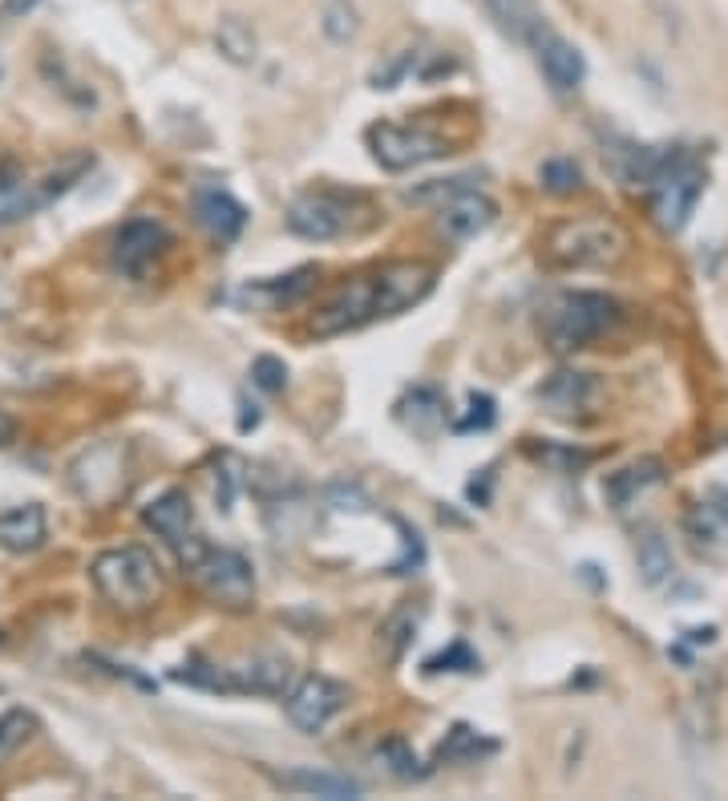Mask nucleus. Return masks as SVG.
I'll return each instance as SVG.
<instances>
[{
	"mask_svg": "<svg viewBox=\"0 0 728 801\" xmlns=\"http://www.w3.org/2000/svg\"><path fill=\"white\" fill-rule=\"evenodd\" d=\"M547 260L559 268H579V271H603L627 260L632 251V236L623 231V223L607 219V215H583V219H563L554 223L542 239Z\"/></svg>",
	"mask_w": 728,
	"mask_h": 801,
	"instance_id": "nucleus-1",
	"label": "nucleus"
},
{
	"mask_svg": "<svg viewBox=\"0 0 728 801\" xmlns=\"http://www.w3.org/2000/svg\"><path fill=\"white\" fill-rule=\"evenodd\" d=\"M97 595L118 612H146L163 595V566L146 547H114L102 551L90 566Z\"/></svg>",
	"mask_w": 728,
	"mask_h": 801,
	"instance_id": "nucleus-2",
	"label": "nucleus"
},
{
	"mask_svg": "<svg viewBox=\"0 0 728 801\" xmlns=\"http://www.w3.org/2000/svg\"><path fill=\"white\" fill-rule=\"evenodd\" d=\"M620 324V304L603 292H563L542 316V336L554 353H579Z\"/></svg>",
	"mask_w": 728,
	"mask_h": 801,
	"instance_id": "nucleus-3",
	"label": "nucleus"
},
{
	"mask_svg": "<svg viewBox=\"0 0 728 801\" xmlns=\"http://www.w3.org/2000/svg\"><path fill=\"white\" fill-rule=\"evenodd\" d=\"M373 320H385V300H381V280L376 271L368 275H356L344 292H336L324 308L312 312L308 320V332L329 341V336H344V332H356Z\"/></svg>",
	"mask_w": 728,
	"mask_h": 801,
	"instance_id": "nucleus-4",
	"label": "nucleus"
},
{
	"mask_svg": "<svg viewBox=\"0 0 728 801\" xmlns=\"http://www.w3.org/2000/svg\"><path fill=\"white\" fill-rule=\"evenodd\" d=\"M353 195H336V190H304L288 202L283 211V223L288 231L300 239H312V243H329V239H341L344 231H353Z\"/></svg>",
	"mask_w": 728,
	"mask_h": 801,
	"instance_id": "nucleus-5",
	"label": "nucleus"
},
{
	"mask_svg": "<svg viewBox=\"0 0 728 801\" xmlns=\"http://www.w3.org/2000/svg\"><path fill=\"white\" fill-rule=\"evenodd\" d=\"M126 446L122 441H97L70 466V486L73 495L90 502V507H106L126 490Z\"/></svg>",
	"mask_w": 728,
	"mask_h": 801,
	"instance_id": "nucleus-6",
	"label": "nucleus"
},
{
	"mask_svg": "<svg viewBox=\"0 0 728 801\" xmlns=\"http://www.w3.org/2000/svg\"><path fill=\"white\" fill-rule=\"evenodd\" d=\"M368 150L385 170H413L422 163H434L441 154H449V142L437 138L425 126H401V122H376L368 126Z\"/></svg>",
	"mask_w": 728,
	"mask_h": 801,
	"instance_id": "nucleus-7",
	"label": "nucleus"
},
{
	"mask_svg": "<svg viewBox=\"0 0 728 801\" xmlns=\"http://www.w3.org/2000/svg\"><path fill=\"white\" fill-rule=\"evenodd\" d=\"M190 571L199 575V583L211 591L215 600L231 603V607H243L251 595H256V571L239 551H227V547H202L199 559H190Z\"/></svg>",
	"mask_w": 728,
	"mask_h": 801,
	"instance_id": "nucleus-8",
	"label": "nucleus"
},
{
	"mask_svg": "<svg viewBox=\"0 0 728 801\" xmlns=\"http://www.w3.org/2000/svg\"><path fill=\"white\" fill-rule=\"evenodd\" d=\"M700 195H705V170L688 158V163L676 166L664 183L652 187V215H656V223L664 227V231H672V236L684 231L696 211V202H700Z\"/></svg>",
	"mask_w": 728,
	"mask_h": 801,
	"instance_id": "nucleus-9",
	"label": "nucleus"
},
{
	"mask_svg": "<svg viewBox=\"0 0 728 801\" xmlns=\"http://www.w3.org/2000/svg\"><path fill=\"white\" fill-rule=\"evenodd\" d=\"M527 41L534 45V53H539L542 77L551 82L554 94H575L579 85H583V77H587V61H583V53H579L566 37L554 33L547 21H534Z\"/></svg>",
	"mask_w": 728,
	"mask_h": 801,
	"instance_id": "nucleus-10",
	"label": "nucleus"
},
{
	"mask_svg": "<svg viewBox=\"0 0 728 801\" xmlns=\"http://www.w3.org/2000/svg\"><path fill=\"white\" fill-rule=\"evenodd\" d=\"M349 700V688L329 676H308L288 693V720L300 732H320Z\"/></svg>",
	"mask_w": 728,
	"mask_h": 801,
	"instance_id": "nucleus-11",
	"label": "nucleus"
},
{
	"mask_svg": "<svg viewBox=\"0 0 728 801\" xmlns=\"http://www.w3.org/2000/svg\"><path fill=\"white\" fill-rule=\"evenodd\" d=\"M684 534L708 563H728V490H713L684 514Z\"/></svg>",
	"mask_w": 728,
	"mask_h": 801,
	"instance_id": "nucleus-12",
	"label": "nucleus"
},
{
	"mask_svg": "<svg viewBox=\"0 0 728 801\" xmlns=\"http://www.w3.org/2000/svg\"><path fill=\"white\" fill-rule=\"evenodd\" d=\"M166 248H170V231L158 219H129L114 236V263L138 280L150 271V263L163 260Z\"/></svg>",
	"mask_w": 728,
	"mask_h": 801,
	"instance_id": "nucleus-13",
	"label": "nucleus"
},
{
	"mask_svg": "<svg viewBox=\"0 0 728 801\" xmlns=\"http://www.w3.org/2000/svg\"><path fill=\"white\" fill-rule=\"evenodd\" d=\"M434 275L437 271L422 260H401V263H385V268H376L381 300H385V316H401L405 308L422 304L425 295L434 292Z\"/></svg>",
	"mask_w": 728,
	"mask_h": 801,
	"instance_id": "nucleus-14",
	"label": "nucleus"
},
{
	"mask_svg": "<svg viewBox=\"0 0 728 801\" xmlns=\"http://www.w3.org/2000/svg\"><path fill=\"white\" fill-rule=\"evenodd\" d=\"M231 693L251 696H288L295 688V664L288 656H251V660L227 668Z\"/></svg>",
	"mask_w": 728,
	"mask_h": 801,
	"instance_id": "nucleus-15",
	"label": "nucleus"
},
{
	"mask_svg": "<svg viewBox=\"0 0 728 801\" xmlns=\"http://www.w3.org/2000/svg\"><path fill=\"white\" fill-rule=\"evenodd\" d=\"M493 219H498V202L486 199L482 190H461V195H454V199L441 202L437 227H441V236L446 239L466 243V239L482 236Z\"/></svg>",
	"mask_w": 728,
	"mask_h": 801,
	"instance_id": "nucleus-16",
	"label": "nucleus"
},
{
	"mask_svg": "<svg viewBox=\"0 0 728 801\" xmlns=\"http://www.w3.org/2000/svg\"><path fill=\"white\" fill-rule=\"evenodd\" d=\"M600 381L595 373H579V368H559L547 385H539V400L554 417H575L600 400Z\"/></svg>",
	"mask_w": 728,
	"mask_h": 801,
	"instance_id": "nucleus-17",
	"label": "nucleus"
},
{
	"mask_svg": "<svg viewBox=\"0 0 728 801\" xmlns=\"http://www.w3.org/2000/svg\"><path fill=\"white\" fill-rule=\"evenodd\" d=\"M142 522L150 527L158 539H166L170 547H187L190 539H195V507H190L187 490H166L163 498H154L150 507L142 510Z\"/></svg>",
	"mask_w": 728,
	"mask_h": 801,
	"instance_id": "nucleus-18",
	"label": "nucleus"
},
{
	"mask_svg": "<svg viewBox=\"0 0 728 801\" xmlns=\"http://www.w3.org/2000/svg\"><path fill=\"white\" fill-rule=\"evenodd\" d=\"M49 539V519L41 502L0 510V551L9 554H33Z\"/></svg>",
	"mask_w": 728,
	"mask_h": 801,
	"instance_id": "nucleus-19",
	"label": "nucleus"
},
{
	"mask_svg": "<svg viewBox=\"0 0 728 801\" xmlns=\"http://www.w3.org/2000/svg\"><path fill=\"white\" fill-rule=\"evenodd\" d=\"M664 482V461L659 458H639L632 466H623V470L607 474V482H603V498H607V507L615 510H627L639 495H647L652 486Z\"/></svg>",
	"mask_w": 728,
	"mask_h": 801,
	"instance_id": "nucleus-20",
	"label": "nucleus"
},
{
	"mask_svg": "<svg viewBox=\"0 0 728 801\" xmlns=\"http://www.w3.org/2000/svg\"><path fill=\"white\" fill-rule=\"evenodd\" d=\"M271 781L280 790L292 793H308V798H361L364 786L353 778H341V773H324V769H283V773H271Z\"/></svg>",
	"mask_w": 728,
	"mask_h": 801,
	"instance_id": "nucleus-21",
	"label": "nucleus"
},
{
	"mask_svg": "<svg viewBox=\"0 0 728 801\" xmlns=\"http://www.w3.org/2000/svg\"><path fill=\"white\" fill-rule=\"evenodd\" d=\"M195 215H199V223L207 227L219 243L239 239L243 236V227H247L243 202H236L227 190H202L199 199H195Z\"/></svg>",
	"mask_w": 728,
	"mask_h": 801,
	"instance_id": "nucleus-22",
	"label": "nucleus"
},
{
	"mask_svg": "<svg viewBox=\"0 0 728 801\" xmlns=\"http://www.w3.org/2000/svg\"><path fill=\"white\" fill-rule=\"evenodd\" d=\"M397 417L409 425L413 434H434V429L446 425V400L429 385H417L397 400Z\"/></svg>",
	"mask_w": 728,
	"mask_h": 801,
	"instance_id": "nucleus-23",
	"label": "nucleus"
},
{
	"mask_svg": "<svg viewBox=\"0 0 728 801\" xmlns=\"http://www.w3.org/2000/svg\"><path fill=\"white\" fill-rule=\"evenodd\" d=\"M676 563H672V547L668 539L659 531H644L635 539V575L644 587H659V583H668Z\"/></svg>",
	"mask_w": 728,
	"mask_h": 801,
	"instance_id": "nucleus-24",
	"label": "nucleus"
},
{
	"mask_svg": "<svg viewBox=\"0 0 728 801\" xmlns=\"http://www.w3.org/2000/svg\"><path fill=\"white\" fill-rule=\"evenodd\" d=\"M215 49L231 65H251L259 58V37L243 17H223V21L215 24Z\"/></svg>",
	"mask_w": 728,
	"mask_h": 801,
	"instance_id": "nucleus-25",
	"label": "nucleus"
},
{
	"mask_svg": "<svg viewBox=\"0 0 728 801\" xmlns=\"http://www.w3.org/2000/svg\"><path fill=\"white\" fill-rule=\"evenodd\" d=\"M493 753V741H486L482 732L470 725H454L446 732V741L437 745L434 766H458V761H478V757Z\"/></svg>",
	"mask_w": 728,
	"mask_h": 801,
	"instance_id": "nucleus-26",
	"label": "nucleus"
},
{
	"mask_svg": "<svg viewBox=\"0 0 728 801\" xmlns=\"http://www.w3.org/2000/svg\"><path fill=\"white\" fill-rule=\"evenodd\" d=\"M316 283V268H300L292 275H283V283H256L247 288V300H268V304H292Z\"/></svg>",
	"mask_w": 728,
	"mask_h": 801,
	"instance_id": "nucleus-27",
	"label": "nucleus"
},
{
	"mask_svg": "<svg viewBox=\"0 0 728 801\" xmlns=\"http://www.w3.org/2000/svg\"><path fill=\"white\" fill-rule=\"evenodd\" d=\"M320 29H324V37H329L332 45H349V41H356V33H361V17H356V9L349 0H329L324 12H320Z\"/></svg>",
	"mask_w": 728,
	"mask_h": 801,
	"instance_id": "nucleus-28",
	"label": "nucleus"
},
{
	"mask_svg": "<svg viewBox=\"0 0 728 801\" xmlns=\"http://www.w3.org/2000/svg\"><path fill=\"white\" fill-rule=\"evenodd\" d=\"M486 9L493 12V21L502 24V33L518 37V41H527L534 21H539L527 0H486Z\"/></svg>",
	"mask_w": 728,
	"mask_h": 801,
	"instance_id": "nucleus-29",
	"label": "nucleus"
},
{
	"mask_svg": "<svg viewBox=\"0 0 728 801\" xmlns=\"http://www.w3.org/2000/svg\"><path fill=\"white\" fill-rule=\"evenodd\" d=\"M33 732H37V717L29 708H9V712H0V761L17 753Z\"/></svg>",
	"mask_w": 728,
	"mask_h": 801,
	"instance_id": "nucleus-30",
	"label": "nucleus"
},
{
	"mask_svg": "<svg viewBox=\"0 0 728 801\" xmlns=\"http://www.w3.org/2000/svg\"><path fill=\"white\" fill-rule=\"evenodd\" d=\"M539 183L542 190H551V195H575V190L583 187V170H579V163H571V158H551V163H542Z\"/></svg>",
	"mask_w": 728,
	"mask_h": 801,
	"instance_id": "nucleus-31",
	"label": "nucleus"
},
{
	"mask_svg": "<svg viewBox=\"0 0 728 801\" xmlns=\"http://www.w3.org/2000/svg\"><path fill=\"white\" fill-rule=\"evenodd\" d=\"M461 190H474V175H454V178H434V183H422V187L405 190L409 202H446Z\"/></svg>",
	"mask_w": 728,
	"mask_h": 801,
	"instance_id": "nucleus-32",
	"label": "nucleus"
},
{
	"mask_svg": "<svg viewBox=\"0 0 728 801\" xmlns=\"http://www.w3.org/2000/svg\"><path fill=\"white\" fill-rule=\"evenodd\" d=\"M376 757H381V761H385V766L393 769L397 778H422V773H425L422 761H417V753H413V749L401 741V737H393V741L381 745V749H376Z\"/></svg>",
	"mask_w": 728,
	"mask_h": 801,
	"instance_id": "nucleus-33",
	"label": "nucleus"
},
{
	"mask_svg": "<svg viewBox=\"0 0 728 801\" xmlns=\"http://www.w3.org/2000/svg\"><path fill=\"white\" fill-rule=\"evenodd\" d=\"M493 417H498V413H493V397H490V393H470V400H466V417H461V422L454 425V429H458V434L490 429Z\"/></svg>",
	"mask_w": 728,
	"mask_h": 801,
	"instance_id": "nucleus-34",
	"label": "nucleus"
},
{
	"mask_svg": "<svg viewBox=\"0 0 728 801\" xmlns=\"http://www.w3.org/2000/svg\"><path fill=\"white\" fill-rule=\"evenodd\" d=\"M251 381H256L263 393H283V385H288V365H283L280 356H256V361H251Z\"/></svg>",
	"mask_w": 728,
	"mask_h": 801,
	"instance_id": "nucleus-35",
	"label": "nucleus"
},
{
	"mask_svg": "<svg viewBox=\"0 0 728 801\" xmlns=\"http://www.w3.org/2000/svg\"><path fill=\"white\" fill-rule=\"evenodd\" d=\"M478 668H482V660H478L466 644H454L449 652H441V656H434V660L425 664V672H478Z\"/></svg>",
	"mask_w": 728,
	"mask_h": 801,
	"instance_id": "nucleus-36",
	"label": "nucleus"
},
{
	"mask_svg": "<svg viewBox=\"0 0 728 801\" xmlns=\"http://www.w3.org/2000/svg\"><path fill=\"white\" fill-rule=\"evenodd\" d=\"M539 461H547V466H554V470H563V474H571V470H579V466H587L591 461V454H579V449H559V446H542V449H530Z\"/></svg>",
	"mask_w": 728,
	"mask_h": 801,
	"instance_id": "nucleus-37",
	"label": "nucleus"
},
{
	"mask_svg": "<svg viewBox=\"0 0 728 801\" xmlns=\"http://www.w3.org/2000/svg\"><path fill=\"white\" fill-rule=\"evenodd\" d=\"M413 61H417V53H413V49H405V53H397V58L388 61L385 70H373V77H368V82H373V90H393V85H397L401 77L413 70Z\"/></svg>",
	"mask_w": 728,
	"mask_h": 801,
	"instance_id": "nucleus-38",
	"label": "nucleus"
},
{
	"mask_svg": "<svg viewBox=\"0 0 728 801\" xmlns=\"http://www.w3.org/2000/svg\"><path fill=\"white\" fill-rule=\"evenodd\" d=\"M17 441V422H12V413L0 409V449L12 446Z\"/></svg>",
	"mask_w": 728,
	"mask_h": 801,
	"instance_id": "nucleus-39",
	"label": "nucleus"
},
{
	"mask_svg": "<svg viewBox=\"0 0 728 801\" xmlns=\"http://www.w3.org/2000/svg\"><path fill=\"white\" fill-rule=\"evenodd\" d=\"M37 4H41V0H4V12H9V17H24V12H33Z\"/></svg>",
	"mask_w": 728,
	"mask_h": 801,
	"instance_id": "nucleus-40",
	"label": "nucleus"
},
{
	"mask_svg": "<svg viewBox=\"0 0 728 801\" xmlns=\"http://www.w3.org/2000/svg\"><path fill=\"white\" fill-rule=\"evenodd\" d=\"M9 312V292H4V283H0V316Z\"/></svg>",
	"mask_w": 728,
	"mask_h": 801,
	"instance_id": "nucleus-41",
	"label": "nucleus"
},
{
	"mask_svg": "<svg viewBox=\"0 0 728 801\" xmlns=\"http://www.w3.org/2000/svg\"><path fill=\"white\" fill-rule=\"evenodd\" d=\"M0 693H4V684H0Z\"/></svg>",
	"mask_w": 728,
	"mask_h": 801,
	"instance_id": "nucleus-42",
	"label": "nucleus"
}]
</instances>
